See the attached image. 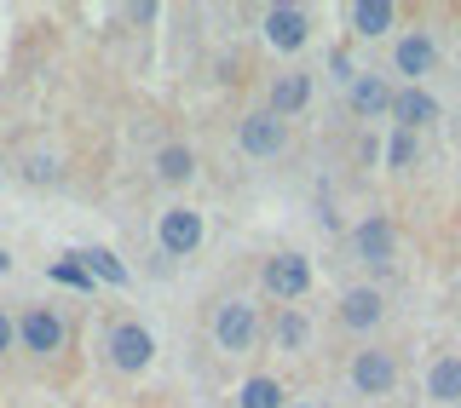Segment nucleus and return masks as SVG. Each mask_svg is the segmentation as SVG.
I'll list each match as a JSON object with an SVG mask.
<instances>
[{
  "label": "nucleus",
  "instance_id": "nucleus-1",
  "mask_svg": "<svg viewBox=\"0 0 461 408\" xmlns=\"http://www.w3.org/2000/svg\"><path fill=\"white\" fill-rule=\"evenodd\" d=\"M104 351H110L115 374H144L156 362V333L144 323H133V316H122V323H110V333H104Z\"/></svg>",
  "mask_w": 461,
  "mask_h": 408
},
{
  "label": "nucleus",
  "instance_id": "nucleus-2",
  "mask_svg": "<svg viewBox=\"0 0 461 408\" xmlns=\"http://www.w3.org/2000/svg\"><path fill=\"white\" fill-rule=\"evenodd\" d=\"M346 380H352L357 397H393V391H398V351H386V345H364V351H352Z\"/></svg>",
  "mask_w": 461,
  "mask_h": 408
},
{
  "label": "nucleus",
  "instance_id": "nucleus-3",
  "mask_svg": "<svg viewBox=\"0 0 461 408\" xmlns=\"http://www.w3.org/2000/svg\"><path fill=\"white\" fill-rule=\"evenodd\" d=\"M259 282H266V294L277 305H300L312 294V259L294 253V247H283V253H271L266 265H259Z\"/></svg>",
  "mask_w": 461,
  "mask_h": 408
},
{
  "label": "nucleus",
  "instance_id": "nucleus-4",
  "mask_svg": "<svg viewBox=\"0 0 461 408\" xmlns=\"http://www.w3.org/2000/svg\"><path fill=\"white\" fill-rule=\"evenodd\" d=\"M352 259L364 271H386L398 259V225L386 213H364L352 225Z\"/></svg>",
  "mask_w": 461,
  "mask_h": 408
},
{
  "label": "nucleus",
  "instance_id": "nucleus-5",
  "mask_svg": "<svg viewBox=\"0 0 461 408\" xmlns=\"http://www.w3.org/2000/svg\"><path fill=\"white\" fill-rule=\"evenodd\" d=\"M432 69H438V35L432 29H403L393 40V75L403 86H427Z\"/></svg>",
  "mask_w": 461,
  "mask_h": 408
},
{
  "label": "nucleus",
  "instance_id": "nucleus-6",
  "mask_svg": "<svg viewBox=\"0 0 461 408\" xmlns=\"http://www.w3.org/2000/svg\"><path fill=\"white\" fill-rule=\"evenodd\" d=\"M213 345H220L225 357H249L259 345V311L249 299H225L220 311H213Z\"/></svg>",
  "mask_w": 461,
  "mask_h": 408
},
{
  "label": "nucleus",
  "instance_id": "nucleus-7",
  "mask_svg": "<svg viewBox=\"0 0 461 408\" xmlns=\"http://www.w3.org/2000/svg\"><path fill=\"white\" fill-rule=\"evenodd\" d=\"M237 144H242V155H254V162H277L288 150V121L271 115V110H249L237 121Z\"/></svg>",
  "mask_w": 461,
  "mask_h": 408
},
{
  "label": "nucleus",
  "instance_id": "nucleus-8",
  "mask_svg": "<svg viewBox=\"0 0 461 408\" xmlns=\"http://www.w3.org/2000/svg\"><path fill=\"white\" fill-rule=\"evenodd\" d=\"M202 236H208V225H202L196 208H185V201H173V208H162V218H156V242H162L167 259H191Z\"/></svg>",
  "mask_w": 461,
  "mask_h": 408
},
{
  "label": "nucleus",
  "instance_id": "nucleus-9",
  "mask_svg": "<svg viewBox=\"0 0 461 408\" xmlns=\"http://www.w3.org/2000/svg\"><path fill=\"white\" fill-rule=\"evenodd\" d=\"M18 345L35 357H58L64 351V316L52 305H23L18 311Z\"/></svg>",
  "mask_w": 461,
  "mask_h": 408
},
{
  "label": "nucleus",
  "instance_id": "nucleus-10",
  "mask_svg": "<svg viewBox=\"0 0 461 408\" xmlns=\"http://www.w3.org/2000/svg\"><path fill=\"white\" fill-rule=\"evenodd\" d=\"M335 316H340L346 333H375V328L386 323V294L375 282H357V288H346V294H340Z\"/></svg>",
  "mask_w": 461,
  "mask_h": 408
},
{
  "label": "nucleus",
  "instance_id": "nucleus-11",
  "mask_svg": "<svg viewBox=\"0 0 461 408\" xmlns=\"http://www.w3.org/2000/svg\"><path fill=\"white\" fill-rule=\"evenodd\" d=\"M259 29H266V47L277 52H300L312 40V12L306 6H266V18H259Z\"/></svg>",
  "mask_w": 461,
  "mask_h": 408
},
{
  "label": "nucleus",
  "instance_id": "nucleus-12",
  "mask_svg": "<svg viewBox=\"0 0 461 408\" xmlns=\"http://www.w3.org/2000/svg\"><path fill=\"white\" fill-rule=\"evenodd\" d=\"M393 98H398V86L393 75H381V69H364L352 86H346V104H352V115H364V121H393Z\"/></svg>",
  "mask_w": 461,
  "mask_h": 408
},
{
  "label": "nucleus",
  "instance_id": "nucleus-13",
  "mask_svg": "<svg viewBox=\"0 0 461 408\" xmlns=\"http://www.w3.org/2000/svg\"><path fill=\"white\" fill-rule=\"evenodd\" d=\"M306 104H312V69H283V75L266 86V110L283 115V121H294Z\"/></svg>",
  "mask_w": 461,
  "mask_h": 408
},
{
  "label": "nucleus",
  "instance_id": "nucleus-14",
  "mask_svg": "<svg viewBox=\"0 0 461 408\" xmlns=\"http://www.w3.org/2000/svg\"><path fill=\"white\" fill-rule=\"evenodd\" d=\"M427 403H438V408H461V351H438L427 362Z\"/></svg>",
  "mask_w": 461,
  "mask_h": 408
},
{
  "label": "nucleus",
  "instance_id": "nucleus-15",
  "mask_svg": "<svg viewBox=\"0 0 461 408\" xmlns=\"http://www.w3.org/2000/svg\"><path fill=\"white\" fill-rule=\"evenodd\" d=\"M346 23H352L357 40H381V35L398 29V6L393 0H352V6H346Z\"/></svg>",
  "mask_w": 461,
  "mask_h": 408
},
{
  "label": "nucleus",
  "instance_id": "nucleus-16",
  "mask_svg": "<svg viewBox=\"0 0 461 408\" xmlns=\"http://www.w3.org/2000/svg\"><path fill=\"white\" fill-rule=\"evenodd\" d=\"M438 121V98L427 93V86H398L393 98V127H403V133H421V127Z\"/></svg>",
  "mask_w": 461,
  "mask_h": 408
},
{
  "label": "nucleus",
  "instance_id": "nucleus-17",
  "mask_svg": "<svg viewBox=\"0 0 461 408\" xmlns=\"http://www.w3.org/2000/svg\"><path fill=\"white\" fill-rule=\"evenodd\" d=\"M271 345L288 357L312 351V316L300 311V305H277V316H271Z\"/></svg>",
  "mask_w": 461,
  "mask_h": 408
},
{
  "label": "nucleus",
  "instance_id": "nucleus-18",
  "mask_svg": "<svg viewBox=\"0 0 461 408\" xmlns=\"http://www.w3.org/2000/svg\"><path fill=\"white\" fill-rule=\"evenodd\" d=\"M237 408H288V386L277 374H249L237 386Z\"/></svg>",
  "mask_w": 461,
  "mask_h": 408
},
{
  "label": "nucleus",
  "instance_id": "nucleus-19",
  "mask_svg": "<svg viewBox=\"0 0 461 408\" xmlns=\"http://www.w3.org/2000/svg\"><path fill=\"white\" fill-rule=\"evenodd\" d=\"M156 179L162 184H191L196 179V150L191 144H162V150H156Z\"/></svg>",
  "mask_w": 461,
  "mask_h": 408
},
{
  "label": "nucleus",
  "instance_id": "nucleus-20",
  "mask_svg": "<svg viewBox=\"0 0 461 408\" xmlns=\"http://www.w3.org/2000/svg\"><path fill=\"white\" fill-rule=\"evenodd\" d=\"M81 265L93 271V276H98L104 288H127V282H133V276H127V265H122V259L110 253V247H81Z\"/></svg>",
  "mask_w": 461,
  "mask_h": 408
},
{
  "label": "nucleus",
  "instance_id": "nucleus-21",
  "mask_svg": "<svg viewBox=\"0 0 461 408\" xmlns=\"http://www.w3.org/2000/svg\"><path fill=\"white\" fill-rule=\"evenodd\" d=\"M47 276H52L58 288H76V294H93V288H98V276L81 265V253H64V259H52V271H47Z\"/></svg>",
  "mask_w": 461,
  "mask_h": 408
},
{
  "label": "nucleus",
  "instance_id": "nucleus-22",
  "mask_svg": "<svg viewBox=\"0 0 461 408\" xmlns=\"http://www.w3.org/2000/svg\"><path fill=\"white\" fill-rule=\"evenodd\" d=\"M415 162H421V133H403V127H393V138H386V167H393V173H410Z\"/></svg>",
  "mask_w": 461,
  "mask_h": 408
},
{
  "label": "nucleus",
  "instance_id": "nucleus-23",
  "mask_svg": "<svg viewBox=\"0 0 461 408\" xmlns=\"http://www.w3.org/2000/svg\"><path fill=\"white\" fill-rule=\"evenodd\" d=\"M329 75H335V81H346V86H352L357 75H364V69H352V52H346V47H335V52H329Z\"/></svg>",
  "mask_w": 461,
  "mask_h": 408
},
{
  "label": "nucleus",
  "instance_id": "nucleus-24",
  "mask_svg": "<svg viewBox=\"0 0 461 408\" xmlns=\"http://www.w3.org/2000/svg\"><path fill=\"white\" fill-rule=\"evenodd\" d=\"M12 345H18V316H12V311H0V357H6Z\"/></svg>",
  "mask_w": 461,
  "mask_h": 408
},
{
  "label": "nucleus",
  "instance_id": "nucleus-25",
  "mask_svg": "<svg viewBox=\"0 0 461 408\" xmlns=\"http://www.w3.org/2000/svg\"><path fill=\"white\" fill-rule=\"evenodd\" d=\"M29 179H35V184H41V179H58V167L47 162V155H35V162H29Z\"/></svg>",
  "mask_w": 461,
  "mask_h": 408
},
{
  "label": "nucleus",
  "instance_id": "nucleus-26",
  "mask_svg": "<svg viewBox=\"0 0 461 408\" xmlns=\"http://www.w3.org/2000/svg\"><path fill=\"white\" fill-rule=\"evenodd\" d=\"M12 271V253H6V247H0V276H6Z\"/></svg>",
  "mask_w": 461,
  "mask_h": 408
},
{
  "label": "nucleus",
  "instance_id": "nucleus-27",
  "mask_svg": "<svg viewBox=\"0 0 461 408\" xmlns=\"http://www.w3.org/2000/svg\"><path fill=\"white\" fill-rule=\"evenodd\" d=\"M288 408H312V403H288Z\"/></svg>",
  "mask_w": 461,
  "mask_h": 408
}]
</instances>
